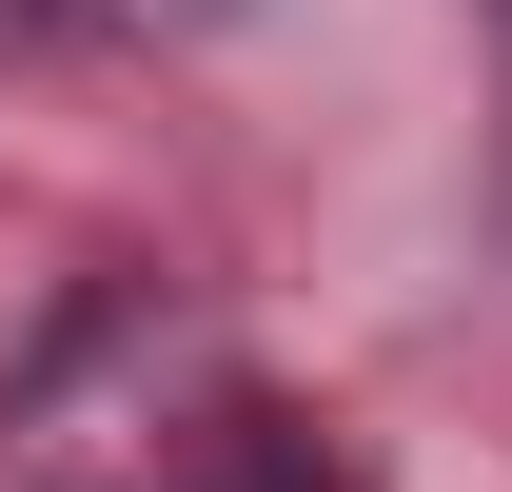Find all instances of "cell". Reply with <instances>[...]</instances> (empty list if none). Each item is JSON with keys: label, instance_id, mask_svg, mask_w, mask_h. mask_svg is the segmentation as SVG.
<instances>
[]
</instances>
